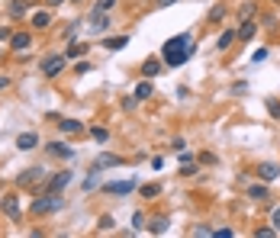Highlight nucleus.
<instances>
[{
  "mask_svg": "<svg viewBox=\"0 0 280 238\" xmlns=\"http://www.w3.org/2000/svg\"><path fill=\"white\" fill-rule=\"evenodd\" d=\"M190 55H193V35H190V32L171 35V39L164 42V49H161V58H164L167 68H180Z\"/></svg>",
  "mask_w": 280,
  "mask_h": 238,
  "instance_id": "1",
  "label": "nucleus"
},
{
  "mask_svg": "<svg viewBox=\"0 0 280 238\" xmlns=\"http://www.w3.org/2000/svg\"><path fill=\"white\" fill-rule=\"evenodd\" d=\"M62 206H65L62 193H52V190H45V193L29 206V212H32V216H48V212H58Z\"/></svg>",
  "mask_w": 280,
  "mask_h": 238,
  "instance_id": "2",
  "label": "nucleus"
},
{
  "mask_svg": "<svg viewBox=\"0 0 280 238\" xmlns=\"http://www.w3.org/2000/svg\"><path fill=\"white\" fill-rule=\"evenodd\" d=\"M136 187H139V184L132 181V177H126V181H109V184H100V190H103L106 196H129Z\"/></svg>",
  "mask_w": 280,
  "mask_h": 238,
  "instance_id": "3",
  "label": "nucleus"
},
{
  "mask_svg": "<svg viewBox=\"0 0 280 238\" xmlns=\"http://www.w3.org/2000/svg\"><path fill=\"white\" fill-rule=\"evenodd\" d=\"M65 62H68V55H48V58H42V74L45 77H58L62 68H65Z\"/></svg>",
  "mask_w": 280,
  "mask_h": 238,
  "instance_id": "4",
  "label": "nucleus"
},
{
  "mask_svg": "<svg viewBox=\"0 0 280 238\" xmlns=\"http://www.w3.org/2000/svg\"><path fill=\"white\" fill-rule=\"evenodd\" d=\"M126 164V158H119V154H109V151H103V154H97L94 158V164L90 168H97V171H109V168H123Z\"/></svg>",
  "mask_w": 280,
  "mask_h": 238,
  "instance_id": "5",
  "label": "nucleus"
},
{
  "mask_svg": "<svg viewBox=\"0 0 280 238\" xmlns=\"http://www.w3.org/2000/svg\"><path fill=\"white\" fill-rule=\"evenodd\" d=\"M254 174H258L264 184H271V181H277V177H280V164H274V161H258V164H254Z\"/></svg>",
  "mask_w": 280,
  "mask_h": 238,
  "instance_id": "6",
  "label": "nucleus"
},
{
  "mask_svg": "<svg viewBox=\"0 0 280 238\" xmlns=\"http://www.w3.org/2000/svg\"><path fill=\"white\" fill-rule=\"evenodd\" d=\"M71 181H74V174H71V171H58V174L52 177V181H48V187H45V190H52V193H62V190H65Z\"/></svg>",
  "mask_w": 280,
  "mask_h": 238,
  "instance_id": "7",
  "label": "nucleus"
},
{
  "mask_svg": "<svg viewBox=\"0 0 280 238\" xmlns=\"http://www.w3.org/2000/svg\"><path fill=\"white\" fill-rule=\"evenodd\" d=\"M48 154L62 158V161H74V148H68L65 142H48Z\"/></svg>",
  "mask_w": 280,
  "mask_h": 238,
  "instance_id": "8",
  "label": "nucleus"
},
{
  "mask_svg": "<svg viewBox=\"0 0 280 238\" xmlns=\"http://www.w3.org/2000/svg\"><path fill=\"white\" fill-rule=\"evenodd\" d=\"M7 13H10V19L29 16V0H10V4H7Z\"/></svg>",
  "mask_w": 280,
  "mask_h": 238,
  "instance_id": "9",
  "label": "nucleus"
},
{
  "mask_svg": "<svg viewBox=\"0 0 280 238\" xmlns=\"http://www.w3.org/2000/svg\"><path fill=\"white\" fill-rule=\"evenodd\" d=\"M42 177H45L42 168H29V171H23V174L16 177V184H20V187H32V184H39Z\"/></svg>",
  "mask_w": 280,
  "mask_h": 238,
  "instance_id": "10",
  "label": "nucleus"
},
{
  "mask_svg": "<svg viewBox=\"0 0 280 238\" xmlns=\"http://www.w3.org/2000/svg\"><path fill=\"white\" fill-rule=\"evenodd\" d=\"M4 212H7V219H13V222H20L23 219V212H20V200L16 196H4Z\"/></svg>",
  "mask_w": 280,
  "mask_h": 238,
  "instance_id": "11",
  "label": "nucleus"
},
{
  "mask_svg": "<svg viewBox=\"0 0 280 238\" xmlns=\"http://www.w3.org/2000/svg\"><path fill=\"white\" fill-rule=\"evenodd\" d=\"M58 129H62L65 135H81V132H84L87 126H84L81 119H58Z\"/></svg>",
  "mask_w": 280,
  "mask_h": 238,
  "instance_id": "12",
  "label": "nucleus"
},
{
  "mask_svg": "<svg viewBox=\"0 0 280 238\" xmlns=\"http://www.w3.org/2000/svg\"><path fill=\"white\" fill-rule=\"evenodd\" d=\"M167 225H171V222H167V216H155V219L145 222V232H148V235H164Z\"/></svg>",
  "mask_w": 280,
  "mask_h": 238,
  "instance_id": "13",
  "label": "nucleus"
},
{
  "mask_svg": "<svg viewBox=\"0 0 280 238\" xmlns=\"http://www.w3.org/2000/svg\"><path fill=\"white\" fill-rule=\"evenodd\" d=\"M132 93L139 97V103H142V100H152V97H155V84H152V77L139 81V84H136V90H132Z\"/></svg>",
  "mask_w": 280,
  "mask_h": 238,
  "instance_id": "14",
  "label": "nucleus"
},
{
  "mask_svg": "<svg viewBox=\"0 0 280 238\" xmlns=\"http://www.w3.org/2000/svg\"><path fill=\"white\" fill-rule=\"evenodd\" d=\"M238 42V29H226L222 35H219V42H216V49L219 52H229V49H232V45Z\"/></svg>",
  "mask_w": 280,
  "mask_h": 238,
  "instance_id": "15",
  "label": "nucleus"
},
{
  "mask_svg": "<svg viewBox=\"0 0 280 238\" xmlns=\"http://www.w3.org/2000/svg\"><path fill=\"white\" fill-rule=\"evenodd\" d=\"M100 45L106 52H119V49H126L129 45V35H109V39H100Z\"/></svg>",
  "mask_w": 280,
  "mask_h": 238,
  "instance_id": "16",
  "label": "nucleus"
},
{
  "mask_svg": "<svg viewBox=\"0 0 280 238\" xmlns=\"http://www.w3.org/2000/svg\"><path fill=\"white\" fill-rule=\"evenodd\" d=\"M35 145H39V135H35V132H20L16 135V148L20 151H32Z\"/></svg>",
  "mask_w": 280,
  "mask_h": 238,
  "instance_id": "17",
  "label": "nucleus"
},
{
  "mask_svg": "<svg viewBox=\"0 0 280 238\" xmlns=\"http://www.w3.org/2000/svg\"><path fill=\"white\" fill-rule=\"evenodd\" d=\"M32 29H48V26H52V7H48V10H39V13H32Z\"/></svg>",
  "mask_w": 280,
  "mask_h": 238,
  "instance_id": "18",
  "label": "nucleus"
},
{
  "mask_svg": "<svg viewBox=\"0 0 280 238\" xmlns=\"http://www.w3.org/2000/svg\"><path fill=\"white\" fill-rule=\"evenodd\" d=\"M29 45H32L29 32H13V39H10V49H13V52H26Z\"/></svg>",
  "mask_w": 280,
  "mask_h": 238,
  "instance_id": "19",
  "label": "nucleus"
},
{
  "mask_svg": "<svg viewBox=\"0 0 280 238\" xmlns=\"http://www.w3.org/2000/svg\"><path fill=\"white\" fill-rule=\"evenodd\" d=\"M254 32H258V23H254V19H241V26H238V42H251Z\"/></svg>",
  "mask_w": 280,
  "mask_h": 238,
  "instance_id": "20",
  "label": "nucleus"
},
{
  "mask_svg": "<svg viewBox=\"0 0 280 238\" xmlns=\"http://www.w3.org/2000/svg\"><path fill=\"white\" fill-rule=\"evenodd\" d=\"M106 26H109L106 10H97V7H94V13H90V29H94V32H103Z\"/></svg>",
  "mask_w": 280,
  "mask_h": 238,
  "instance_id": "21",
  "label": "nucleus"
},
{
  "mask_svg": "<svg viewBox=\"0 0 280 238\" xmlns=\"http://www.w3.org/2000/svg\"><path fill=\"white\" fill-rule=\"evenodd\" d=\"M161 68H164V58H148V62L142 65V74L145 77H158V74H161Z\"/></svg>",
  "mask_w": 280,
  "mask_h": 238,
  "instance_id": "22",
  "label": "nucleus"
},
{
  "mask_svg": "<svg viewBox=\"0 0 280 238\" xmlns=\"http://www.w3.org/2000/svg\"><path fill=\"white\" fill-rule=\"evenodd\" d=\"M87 49H90V45H84V42H71L68 49H65V55L68 58H84V55H87Z\"/></svg>",
  "mask_w": 280,
  "mask_h": 238,
  "instance_id": "23",
  "label": "nucleus"
},
{
  "mask_svg": "<svg viewBox=\"0 0 280 238\" xmlns=\"http://www.w3.org/2000/svg\"><path fill=\"white\" fill-rule=\"evenodd\" d=\"M271 196V190H267L264 184H251L248 187V200H267Z\"/></svg>",
  "mask_w": 280,
  "mask_h": 238,
  "instance_id": "24",
  "label": "nucleus"
},
{
  "mask_svg": "<svg viewBox=\"0 0 280 238\" xmlns=\"http://www.w3.org/2000/svg\"><path fill=\"white\" fill-rule=\"evenodd\" d=\"M226 13H229V7H226V4H216V7L210 10V13H206V19H210V23H222V19H226Z\"/></svg>",
  "mask_w": 280,
  "mask_h": 238,
  "instance_id": "25",
  "label": "nucleus"
},
{
  "mask_svg": "<svg viewBox=\"0 0 280 238\" xmlns=\"http://www.w3.org/2000/svg\"><path fill=\"white\" fill-rule=\"evenodd\" d=\"M90 135H94L97 145H106V142H109V132H106L103 126H94V129H90Z\"/></svg>",
  "mask_w": 280,
  "mask_h": 238,
  "instance_id": "26",
  "label": "nucleus"
},
{
  "mask_svg": "<svg viewBox=\"0 0 280 238\" xmlns=\"http://www.w3.org/2000/svg\"><path fill=\"white\" fill-rule=\"evenodd\" d=\"M139 193H142L145 200H155L158 193H161V187H158V184H142V187H139Z\"/></svg>",
  "mask_w": 280,
  "mask_h": 238,
  "instance_id": "27",
  "label": "nucleus"
},
{
  "mask_svg": "<svg viewBox=\"0 0 280 238\" xmlns=\"http://www.w3.org/2000/svg\"><path fill=\"white\" fill-rule=\"evenodd\" d=\"M100 174H103V171H97V168H90V174H87V181H84V190H94L97 184H100Z\"/></svg>",
  "mask_w": 280,
  "mask_h": 238,
  "instance_id": "28",
  "label": "nucleus"
},
{
  "mask_svg": "<svg viewBox=\"0 0 280 238\" xmlns=\"http://www.w3.org/2000/svg\"><path fill=\"white\" fill-rule=\"evenodd\" d=\"M264 106H267V113H271V119H280V100L267 97V100H264Z\"/></svg>",
  "mask_w": 280,
  "mask_h": 238,
  "instance_id": "29",
  "label": "nucleus"
},
{
  "mask_svg": "<svg viewBox=\"0 0 280 238\" xmlns=\"http://www.w3.org/2000/svg\"><path fill=\"white\" fill-rule=\"evenodd\" d=\"M254 13H258V7H254V4H245V7L238 10V19H251Z\"/></svg>",
  "mask_w": 280,
  "mask_h": 238,
  "instance_id": "30",
  "label": "nucleus"
},
{
  "mask_svg": "<svg viewBox=\"0 0 280 238\" xmlns=\"http://www.w3.org/2000/svg\"><path fill=\"white\" fill-rule=\"evenodd\" d=\"M145 222H148V219H145V212H136V216H132V229L145 232Z\"/></svg>",
  "mask_w": 280,
  "mask_h": 238,
  "instance_id": "31",
  "label": "nucleus"
},
{
  "mask_svg": "<svg viewBox=\"0 0 280 238\" xmlns=\"http://www.w3.org/2000/svg\"><path fill=\"white\" fill-rule=\"evenodd\" d=\"M277 235V229L274 225H264V229H254V238H274Z\"/></svg>",
  "mask_w": 280,
  "mask_h": 238,
  "instance_id": "32",
  "label": "nucleus"
},
{
  "mask_svg": "<svg viewBox=\"0 0 280 238\" xmlns=\"http://www.w3.org/2000/svg\"><path fill=\"white\" fill-rule=\"evenodd\" d=\"M136 106H139V97H136V93H132V97H123V110H126V113H132Z\"/></svg>",
  "mask_w": 280,
  "mask_h": 238,
  "instance_id": "33",
  "label": "nucleus"
},
{
  "mask_svg": "<svg viewBox=\"0 0 280 238\" xmlns=\"http://www.w3.org/2000/svg\"><path fill=\"white\" fill-rule=\"evenodd\" d=\"M90 71V62H84V58H78L74 62V74H87Z\"/></svg>",
  "mask_w": 280,
  "mask_h": 238,
  "instance_id": "34",
  "label": "nucleus"
},
{
  "mask_svg": "<svg viewBox=\"0 0 280 238\" xmlns=\"http://www.w3.org/2000/svg\"><path fill=\"white\" fill-rule=\"evenodd\" d=\"M97 225H100V232H109V229H113V216H100Z\"/></svg>",
  "mask_w": 280,
  "mask_h": 238,
  "instance_id": "35",
  "label": "nucleus"
},
{
  "mask_svg": "<svg viewBox=\"0 0 280 238\" xmlns=\"http://www.w3.org/2000/svg\"><path fill=\"white\" fill-rule=\"evenodd\" d=\"M197 174V168H193V161L190 164H180V177H193Z\"/></svg>",
  "mask_w": 280,
  "mask_h": 238,
  "instance_id": "36",
  "label": "nucleus"
},
{
  "mask_svg": "<svg viewBox=\"0 0 280 238\" xmlns=\"http://www.w3.org/2000/svg\"><path fill=\"white\" fill-rule=\"evenodd\" d=\"M271 225H274V229H277V235H280V206L271 212Z\"/></svg>",
  "mask_w": 280,
  "mask_h": 238,
  "instance_id": "37",
  "label": "nucleus"
},
{
  "mask_svg": "<svg viewBox=\"0 0 280 238\" xmlns=\"http://www.w3.org/2000/svg\"><path fill=\"white\" fill-rule=\"evenodd\" d=\"M177 161H180V164H190V161H193V154L184 148V151H177Z\"/></svg>",
  "mask_w": 280,
  "mask_h": 238,
  "instance_id": "38",
  "label": "nucleus"
},
{
  "mask_svg": "<svg viewBox=\"0 0 280 238\" xmlns=\"http://www.w3.org/2000/svg\"><path fill=\"white\" fill-rule=\"evenodd\" d=\"M264 58H267V49H258V52H254V55H251V65H258V62H264Z\"/></svg>",
  "mask_w": 280,
  "mask_h": 238,
  "instance_id": "39",
  "label": "nucleus"
},
{
  "mask_svg": "<svg viewBox=\"0 0 280 238\" xmlns=\"http://www.w3.org/2000/svg\"><path fill=\"white\" fill-rule=\"evenodd\" d=\"M116 0H97V10H113Z\"/></svg>",
  "mask_w": 280,
  "mask_h": 238,
  "instance_id": "40",
  "label": "nucleus"
},
{
  "mask_svg": "<svg viewBox=\"0 0 280 238\" xmlns=\"http://www.w3.org/2000/svg\"><path fill=\"white\" fill-rule=\"evenodd\" d=\"M248 90V84H245V81H238V84H232V93H235V97H238V93H245Z\"/></svg>",
  "mask_w": 280,
  "mask_h": 238,
  "instance_id": "41",
  "label": "nucleus"
},
{
  "mask_svg": "<svg viewBox=\"0 0 280 238\" xmlns=\"http://www.w3.org/2000/svg\"><path fill=\"white\" fill-rule=\"evenodd\" d=\"M213 235H216V238H232V235H235V232H232V229H216V232H213Z\"/></svg>",
  "mask_w": 280,
  "mask_h": 238,
  "instance_id": "42",
  "label": "nucleus"
},
{
  "mask_svg": "<svg viewBox=\"0 0 280 238\" xmlns=\"http://www.w3.org/2000/svg\"><path fill=\"white\" fill-rule=\"evenodd\" d=\"M10 39H13V32H10V29L4 26V29H0V42H10Z\"/></svg>",
  "mask_w": 280,
  "mask_h": 238,
  "instance_id": "43",
  "label": "nucleus"
},
{
  "mask_svg": "<svg viewBox=\"0 0 280 238\" xmlns=\"http://www.w3.org/2000/svg\"><path fill=\"white\" fill-rule=\"evenodd\" d=\"M171 148H174V151H184L187 145H184V138H174V142H171Z\"/></svg>",
  "mask_w": 280,
  "mask_h": 238,
  "instance_id": "44",
  "label": "nucleus"
},
{
  "mask_svg": "<svg viewBox=\"0 0 280 238\" xmlns=\"http://www.w3.org/2000/svg\"><path fill=\"white\" fill-rule=\"evenodd\" d=\"M200 164H216V154H200Z\"/></svg>",
  "mask_w": 280,
  "mask_h": 238,
  "instance_id": "45",
  "label": "nucleus"
},
{
  "mask_svg": "<svg viewBox=\"0 0 280 238\" xmlns=\"http://www.w3.org/2000/svg\"><path fill=\"white\" fill-rule=\"evenodd\" d=\"M193 235H213V229H206V225H197V229H193Z\"/></svg>",
  "mask_w": 280,
  "mask_h": 238,
  "instance_id": "46",
  "label": "nucleus"
},
{
  "mask_svg": "<svg viewBox=\"0 0 280 238\" xmlns=\"http://www.w3.org/2000/svg\"><path fill=\"white\" fill-rule=\"evenodd\" d=\"M171 4H177V0H158V7H171Z\"/></svg>",
  "mask_w": 280,
  "mask_h": 238,
  "instance_id": "47",
  "label": "nucleus"
},
{
  "mask_svg": "<svg viewBox=\"0 0 280 238\" xmlns=\"http://www.w3.org/2000/svg\"><path fill=\"white\" fill-rule=\"evenodd\" d=\"M4 87H10V81H7V77H0V90H4Z\"/></svg>",
  "mask_w": 280,
  "mask_h": 238,
  "instance_id": "48",
  "label": "nucleus"
},
{
  "mask_svg": "<svg viewBox=\"0 0 280 238\" xmlns=\"http://www.w3.org/2000/svg\"><path fill=\"white\" fill-rule=\"evenodd\" d=\"M58 4H65V0H48V7H58Z\"/></svg>",
  "mask_w": 280,
  "mask_h": 238,
  "instance_id": "49",
  "label": "nucleus"
},
{
  "mask_svg": "<svg viewBox=\"0 0 280 238\" xmlns=\"http://www.w3.org/2000/svg\"><path fill=\"white\" fill-rule=\"evenodd\" d=\"M74 4H78V0H74Z\"/></svg>",
  "mask_w": 280,
  "mask_h": 238,
  "instance_id": "50",
  "label": "nucleus"
}]
</instances>
